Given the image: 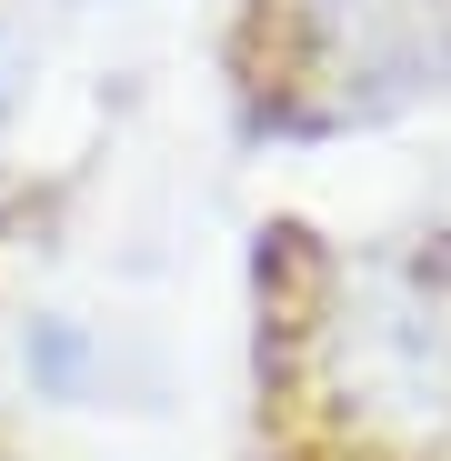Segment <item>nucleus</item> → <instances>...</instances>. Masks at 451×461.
<instances>
[{
  "mask_svg": "<svg viewBox=\"0 0 451 461\" xmlns=\"http://www.w3.org/2000/svg\"><path fill=\"white\" fill-rule=\"evenodd\" d=\"M311 21H321V41H331L341 70L382 81V70H421L431 0H311Z\"/></svg>",
  "mask_w": 451,
  "mask_h": 461,
  "instance_id": "nucleus-1",
  "label": "nucleus"
}]
</instances>
